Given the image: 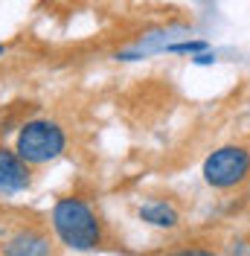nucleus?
<instances>
[{"instance_id": "f03ea898", "label": "nucleus", "mask_w": 250, "mask_h": 256, "mask_svg": "<svg viewBox=\"0 0 250 256\" xmlns=\"http://www.w3.org/2000/svg\"><path fill=\"white\" fill-rule=\"evenodd\" d=\"M67 148V131L52 120H30L15 137V152L30 166H47L58 160Z\"/></svg>"}, {"instance_id": "39448f33", "label": "nucleus", "mask_w": 250, "mask_h": 256, "mask_svg": "<svg viewBox=\"0 0 250 256\" xmlns=\"http://www.w3.org/2000/svg\"><path fill=\"white\" fill-rule=\"evenodd\" d=\"M3 256H52V239L41 227H20L6 239Z\"/></svg>"}, {"instance_id": "9d476101", "label": "nucleus", "mask_w": 250, "mask_h": 256, "mask_svg": "<svg viewBox=\"0 0 250 256\" xmlns=\"http://www.w3.org/2000/svg\"><path fill=\"white\" fill-rule=\"evenodd\" d=\"M3 56H6V44H0V58H3Z\"/></svg>"}, {"instance_id": "7ed1b4c3", "label": "nucleus", "mask_w": 250, "mask_h": 256, "mask_svg": "<svg viewBox=\"0 0 250 256\" xmlns=\"http://www.w3.org/2000/svg\"><path fill=\"white\" fill-rule=\"evenodd\" d=\"M201 172L212 190H233L250 178V152L244 146H221L204 160Z\"/></svg>"}, {"instance_id": "f257e3e1", "label": "nucleus", "mask_w": 250, "mask_h": 256, "mask_svg": "<svg viewBox=\"0 0 250 256\" xmlns=\"http://www.w3.org/2000/svg\"><path fill=\"white\" fill-rule=\"evenodd\" d=\"M50 224H52L56 239L70 250H96L105 239V230H102L96 210L76 195L56 201V207L50 212Z\"/></svg>"}, {"instance_id": "0eeeda50", "label": "nucleus", "mask_w": 250, "mask_h": 256, "mask_svg": "<svg viewBox=\"0 0 250 256\" xmlns=\"http://www.w3.org/2000/svg\"><path fill=\"white\" fill-rule=\"evenodd\" d=\"M169 52H180V56H198L206 50V41H180V44H172L166 47Z\"/></svg>"}, {"instance_id": "20e7f679", "label": "nucleus", "mask_w": 250, "mask_h": 256, "mask_svg": "<svg viewBox=\"0 0 250 256\" xmlns=\"http://www.w3.org/2000/svg\"><path fill=\"white\" fill-rule=\"evenodd\" d=\"M32 184V169L26 160L18 158L15 148H0V192L3 195H15V192L30 190Z\"/></svg>"}, {"instance_id": "1a4fd4ad", "label": "nucleus", "mask_w": 250, "mask_h": 256, "mask_svg": "<svg viewBox=\"0 0 250 256\" xmlns=\"http://www.w3.org/2000/svg\"><path fill=\"white\" fill-rule=\"evenodd\" d=\"M192 62H195V64H212V62H216V52L204 50V52H198V56H192Z\"/></svg>"}, {"instance_id": "423d86ee", "label": "nucleus", "mask_w": 250, "mask_h": 256, "mask_svg": "<svg viewBox=\"0 0 250 256\" xmlns=\"http://www.w3.org/2000/svg\"><path fill=\"white\" fill-rule=\"evenodd\" d=\"M140 218L152 227H160V230H172L180 222V212L169 204V201H148L140 207Z\"/></svg>"}, {"instance_id": "6e6552de", "label": "nucleus", "mask_w": 250, "mask_h": 256, "mask_svg": "<svg viewBox=\"0 0 250 256\" xmlns=\"http://www.w3.org/2000/svg\"><path fill=\"white\" fill-rule=\"evenodd\" d=\"M169 256H218V254L210 250V248H180V250H174Z\"/></svg>"}]
</instances>
